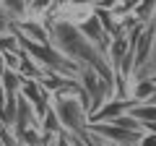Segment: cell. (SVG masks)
<instances>
[{"label": "cell", "mask_w": 156, "mask_h": 146, "mask_svg": "<svg viewBox=\"0 0 156 146\" xmlns=\"http://www.w3.org/2000/svg\"><path fill=\"white\" fill-rule=\"evenodd\" d=\"M78 81H81L86 97H89V110H91V112H96V110H99L107 99H112V97H115V84H112V81H107L104 76H99V73H96L94 68H89V65L81 68Z\"/></svg>", "instance_id": "obj_1"}, {"label": "cell", "mask_w": 156, "mask_h": 146, "mask_svg": "<svg viewBox=\"0 0 156 146\" xmlns=\"http://www.w3.org/2000/svg\"><path fill=\"white\" fill-rule=\"evenodd\" d=\"M89 133L109 141L112 146H138L140 138H143V130L122 128L117 123H89Z\"/></svg>", "instance_id": "obj_2"}, {"label": "cell", "mask_w": 156, "mask_h": 146, "mask_svg": "<svg viewBox=\"0 0 156 146\" xmlns=\"http://www.w3.org/2000/svg\"><path fill=\"white\" fill-rule=\"evenodd\" d=\"M13 31H16L18 39H23V42H34V45H52V31H50V21H47V18L26 16V18H21V21H16Z\"/></svg>", "instance_id": "obj_3"}, {"label": "cell", "mask_w": 156, "mask_h": 146, "mask_svg": "<svg viewBox=\"0 0 156 146\" xmlns=\"http://www.w3.org/2000/svg\"><path fill=\"white\" fill-rule=\"evenodd\" d=\"M78 26H81L83 37H86V39H89L91 45L96 47V50H101L104 55L109 52V42H112V34H109V31L104 29V24L99 21V16H96V13H91L89 18H83V21L78 24Z\"/></svg>", "instance_id": "obj_4"}, {"label": "cell", "mask_w": 156, "mask_h": 146, "mask_svg": "<svg viewBox=\"0 0 156 146\" xmlns=\"http://www.w3.org/2000/svg\"><path fill=\"white\" fill-rule=\"evenodd\" d=\"M21 97H26V99L37 107V112L42 115V118H44V112L52 107V94L42 86V81H39V78H23V84H21Z\"/></svg>", "instance_id": "obj_5"}, {"label": "cell", "mask_w": 156, "mask_h": 146, "mask_svg": "<svg viewBox=\"0 0 156 146\" xmlns=\"http://www.w3.org/2000/svg\"><path fill=\"white\" fill-rule=\"evenodd\" d=\"M135 102L133 99H120V97H112V99H107L104 104L96 110V112H91V123H112V120H117L120 115L130 112V107H133Z\"/></svg>", "instance_id": "obj_6"}, {"label": "cell", "mask_w": 156, "mask_h": 146, "mask_svg": "<svg viewBox=\"0 0 156 146\" xmlns=\"http://www.w3.org/2000/svg\"><path fill=\"white\" fill-rule=\"evenodd\" d=\"M156 94V78L151 76H138L133 81V89H130V99L133 102H148Z\"/></svg>", "instance_id": "obj_7"}, {"label": "cell", "mask_w": 156, "mask_h": 146, "mask_svg": "<svg viewBox=\"0 0 156 146\" xmlns=\"http://www.w3.org/2000/svg\"><path fill=\"white\" fill-rule=\"evenodd\" d=\"M133 13L140 24H154L156 21V0H135Z\"/></svg>", "instance_id": "obj_8"}, {"label": "cell", "mask_w": 156, "mask_h": 146, "mask_svg": "<svg viewBox=\"0 0 156 146\" xmlns=\"http://www.w3.org/2000/svg\"><path fill=\"white\" fill-rule=\"evenodd\" d=\"M3 86H5V91H8V97H18L21 94V84H23V76H21V71H11L8 68L5 73H3Z\"/></svg>", "instance_id": "obj_9"}, {"label": "cell", "mask_w": 156, "mask_h": 146, "mask_svg": "<svg viewBox=\"0 0 156 146\" xmlns=\"http://www.w3.org/2000/svg\"><path fill=\"white\" fill-rule=\"evenodd\" d=\"M42 130H44L47 136H52V138H55V136H60V133H65V130H62L60 118H57V112L52 110V107L44 112V118H42Z\"/></svg>", "instance_id": "obj_10"}, {"label": "cell", "mask_w": 156, "mask_h": 146, "mask_svg": "<svg viewBox=\"0 0 156 146\" xmlns=\"http://www.w3.org/2000/svg\"><path fill=\"white\" fill-rule=\"evenodd\" d=\"M0 5L5 8L16 21H21V18L29 16V0H0Z\"/></svg>", "instance_id": "obj_11"}, {"label": "cell", "mask_w": 156, "mask_h": 146, "mask_svg": "<svg viewBox=\"0 0 156 146\" xmlns=\"http://www.w3.org/2000/svg\"><path fill=\"white\" fill-rule=\"evenodd\" d=\"M0 146H21V138H18L16 125L0 123Z\"/></svg>", "instance_id": "obj_12"}, {"label": "cell", "mask_w": 156, "mask_h": 146, "mask_svg": "<svg viewBox=\"0 0 156 146\" xmlns=\"http://www.w3.org/2000/svg\"><path fill=\"white\" fill-rule=\"evenodd\" d=\"M21 50V39H18L16 31H5L0 34V52H16Z\"/></svg>", "instance_id": "obj_13"}, {"label": "cell", "mask_w": 156, "mask_h": 146, "mask_svg": "<svg viewBox=\"0 0 156 146\" xmlns=\"http://www.w3.org/2000/svg\"><path fill=\"white\" fill-rule=\"evenodd\" d=\"M13 26H16V18H13L11 13L5 11V8L0 5V34H5V31H13Z\"/></svg>", "instance_id": "obj_14"}, {"label": "cell", "mask_w": 156, "mask_h": 146, "mask_svg": "<svg viewBox=\"0 0 156 146\" xmlns=\"http://www.w3.org/2000/svg\"><path fill=\"white\" fill-rule=\"evenodd\" d=\"M151 26H154V52H151V63H148V68H146L143 76H151V78H156V21L151 24Z\"/></svg>", "instance_id": "obj_15"}, {"label": "cell", "mask_w": 156, "mask_h": 146, "mask_svg": "<svg viewBox=\"0 0 156 146\" xmlns=\"http://www.w3.org/2000/svg\"><path fill=\"white\" fill-rule=\"evenodd\" d=\"M83 144H86V146H112L109 141H104V138H99V136H94V133H89V130H86V133H83Z\"/></svg>", "instance_id": "obj_16"}, {"label": "cell", "mask_w": 156, "mask_h": 146, "mask_svg": "<svg viewBox=\"0 0 156 146\" xmlns=\"http://www.w3.org/2000/svg\"><path fill=\"white\" fill-rule=\"evenodd\" d=\"M73 5H86V8H96L99 0H73Z\"/></svg>", "instance_id": "obj_17"}, {"label": "cell", "mask_w": 156, "mask_h": 146, "mask_svg": "<svg viewBox=\"0 0 156 146\" xmlns=\"http://www.w3.org/2000/svg\"><path fill=\"white\" fill-rule=\"evenodd\" d=\"M8 71V65H5V57H3V52H0V78H3V73Z\"/></svg>", "instance_id": "obj_18"}, {"label": "cell", "mask_w": 156, "mask_h": 146, "mask_svg": "<svg viewBox=\"0 0 156 146\" xmlns=\"http://www.w3.org/2000/svg\"><path fill=\"white\" fill-rule=\"evenodd\" d=\"M148 102H154V104H156V94H154V97H151V99H148Z\"/></svg>", "instance_id": "obj_19"}, {"label": "cell", "mask_w": 156, "mask_h": 146, "mask_svg": "<svg viewBox=\"0 0 156 146\" xmlns=\"http://www.w3.org/2000/svg\"><path fill=\"white\" fill-rule=\"evenodd\" d=\"M50 146H52V144H50Z\"/></svg>", "instance_id": "obj_20"}, {"label": "cell", "mask_w": 156, "mask_h": 146, "mask_svg": "<svg viewBox=\"0 0 156 146\" xmlns=\"http://www.w3.org/2000/svg\"><path fill=\"white\" fill-rule=\"evenodd\" d=\"M154 146H156V144H154Z\"/></svg>", "instance_id": "obj_21"}]
</instances>
